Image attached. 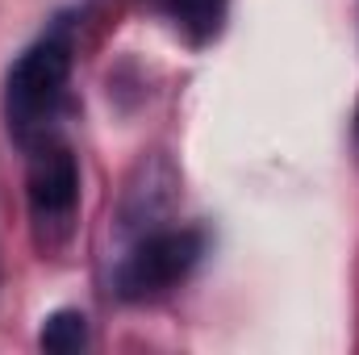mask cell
Wrapping results in <instances>:
<instances>
[{
    "instance_id": "1",
    "label": "cell",
    "mask_w": 359,
    "mask_h": 355,
    "mask_svg": "<svg viewBox=\"0 0 359 355\" xmlns=\"http://www.w3.org/2000/svg\"><path fill=\"white\" fill-rule=\"evenodd\" d=\"M72 76V42L67 34H46L42 42H34L8 72L4 84V113H8V130L29 142L34 134H42L67 92Z\"/></svg>"
},
{
    "instance_id": "3",
    "label": "cell",
    "mask_w": 359,
    "mask_h": 355,
    "mask_svg": "<svg viewBox=\"0 0 359 355\" xmlns=\"http://www.w3.org/2000/svg\"><path fill=\"white\" fill-rule=\"evenodd\" d=\"M80 201V168L63 147H46L29 172V209L38 226H67Z\"/></svg>"
},
{
    "instance_id": "5",
    "label": "cell",
    "mask_w": 359,
    "mask_h": 355,
    "mask_svg": "<svg viewBox=\"0 0 359 355\" xmlns=\"http://www.w3.org/2000/svg\"><path fill=\"white\" fill-rule=\"evenodd\" d=\"M168 13L184 34L192 38H213L222 17H226V0H168Z\"/></svg>"
},
{
    "instance_id": "2",
    "label": "cell",
    "mask_w": 359,
    "mask_h": 355,
    "mask_svg": "<svg viewBox=\"0 0 359 355\" xmlns=\"http://www.w3.org/2000/svg\"><path fill=\"white\" fill-rule=\"evenodd\" d=\"M201 251H205V239L196 230H188V226L151 230L147 239H138V247L117 267V293L130 297V301L159 297V293L176 288L180 280L196 267Z\"/></svg>"
},
{
    "instance_id": "4",
    "label": "cell",
    "mask_w": 359,
    "mask_h": 355,
    "mask_svg": "<svg viewBox=\"0 0 359 355\" xmlns=\"http://www.w3.org/2000/svg\"><path fill=\"white\" fill-rule=\"evenodd\" d=\"M38 343L55 355L80 351V347H88V318H84L80 309H55V314L46 318Z\"/></svg>"
},
{
    "instance_id": "6",
    "label": "cell",
    "mask_w": 359,
    "mask_h": 355,
    "mask_svg": "<svg viewBox=\"0 0 359 355\" xmlns=\"http://www.w3.org/2000/svg\"><path fill=\"white\" fill-rule=\"evenodd\" d=\"M355 134H359V113H355Z\"/></svg>"
}]
</instances>
